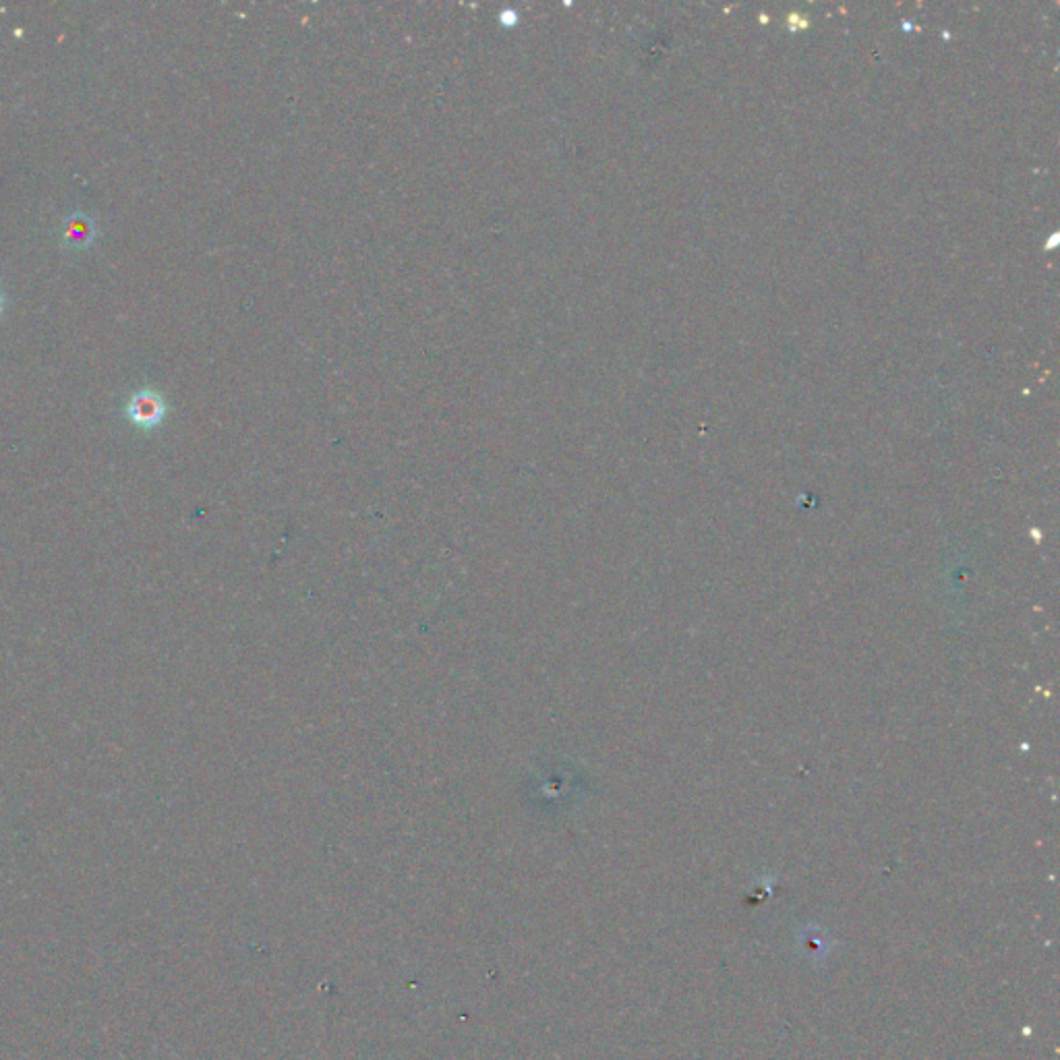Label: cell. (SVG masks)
Instances as JSON below:
<instances>
[{
  "label": "cell",
  "mask_w": 1060,
  "mask_h": 1060,
  "mask_svg": "<svg viewBox=\"0 0 1060 1060\" xmlns=\"http://www.w3.org/2000/svg\"><path fill=\"white\" fill-rule=\"evenodd\" d=\"M127 415L137 427L154 429L164 421L166 404L162 396L156 394L154 390H141L129 400Z\"/></svg>",
  "instance_id": "obj_1"
},
{
  "label": "cell",
  "mask_w": 1060,
  "mask_h": 1060,
  "mask_svg": "<svg viewBox=\"0 0 1060 1060\" xmlns=\"http://www.w3.org/2000/svg\"><path fill=\"white\" fill-rule=\"evenodd\" d=\"M96 239V226L94 222L83 216V214H75L67 220L65 224V241L71 245V247H77V249H85L90 247Z\"/></svg>",
  "instance_id": "obj_2"
},
{
  "label": "cell",
  "mask_w": 1060,
  "mask_h": 1060,
  "mask_svg": "<svg viewBox=\"0 0 1060 1060\" xmlns=\"http://www.w3.org/2000/svg\"><path fill=\"white\" fill-rule=\"evenodd\" d=\"M0 309H3V297H0Z\"/></svg>",
  "instance_id": "obj_3"
}]
</instances>
